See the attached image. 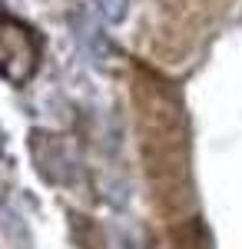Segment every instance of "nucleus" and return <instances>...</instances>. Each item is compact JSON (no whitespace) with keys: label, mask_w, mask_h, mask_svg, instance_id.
Listing matches in <instances>:
<instances>
[{"label":"nucleus","mask_w":242,"mask_h":249,"mask_svg":"<svg viewBox=\"0 0 242 249\" xmlns=\"http://www.w3.org/2000/svg\"><path fill=\"white\" fill-rule=\"evenodd\" d=\"M40 63V37L34 27L23 20L0 14V80L23 87L27 80L37 73Z\"/></svg>","instance_id":"1"},{"label":"nucleus","mask_w":242,"mask_h":249,"mask_svg":"<svg viewBox=\"0 0 242 249\" xmlns=\"http://www.w3.org/2000/svg\"><path fill=\"white\" fill-rule=\"evenodd\" d=\"M73 37L80 43V50L93 60V63H106L113 57V43L106 40L103 20L96 17V14H86V10L73 14Z\"/></svg>","instance_id":"2"},{"label":"nucleus","mask_w":242,"mask_h":249,"mask_svg":"<svg viewBox=\"0 0 242 249\" xmlns=\"http://www.w3.org/2000/svg\"><path fill=\"white\" fill-rule=\"evenodd\" d=\"M90 7L103 23H123L130 14V0H90Z\"/></svg>","instance_id":"3"}]
</instances>
